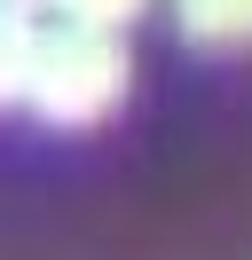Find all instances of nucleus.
Here are the masks:
<instances>
[{"label":"nucleus","mask_w":252,"mask_h":260,"mask_svg":"<svg viewBox=\"0 0 252 260\" xmlns=\"http://www.w3.org/2000/svg\"><path fill=\"white\" fill-rule=\"evenodd\" d=\"M40 32L47 24L0 8V111H24L32 103V63H40Z\"/></svg>","instance_id":"nucleus-3"},{"label":"nucleus","mask_w":252,"mask_h":260,"mask_svg":"<svg viewBox=\"0 0 252 260\" xmlns=\"http://www.w3.org/2000/svg\"><path fill=\"white\" fill-rule=\"evenodd\" d=\"M63 24H87V32H118V24H134L150 0H55Z\"/></svg>","instance_id":"nucleus-4"},{"label":"nucleus","mask_w":252,"mask_h":260,"mask_svg":"<svg viewBox=\"0 0 252 260\" xmlns=\"http://www.w3.org/2000/svg\"><path fill=\"white\" fill-rule=\"evenodd\" d=\"M173 24L189 48H213V55L252 48V0H173Z\"/></svg>","instance_id":"nucleus-2"},{"label":"nucleus","mask_w":252,"mask_h":260,"mask_svg":"<svg viewBox=\"0 0 252 260\" xmlns=\"http://www.w3.org/2000/svg\"><path fill=\"white\" fill-rule=\"evenodd\" d=\"M134 87V63H126L118 32H87V24H55L40 32V63H32V103L47 126H94L110 118Z\"/></svg>","instance_id":"nucleus-1"},{"label":"nucleus","mask_w":252,"mask_h":260,"mask_svg":"<svg viewBox=\"0 0 252 260\" xmlns=\"http://www.w3.org/2000/svg\"><path fill=\"white\" fill-rule=\"evenodd\" d=\"M0 8H16V16H32V8H40V0H0Z\"/></svg>","instance_id":"nucleus-5"}]
</instances>
